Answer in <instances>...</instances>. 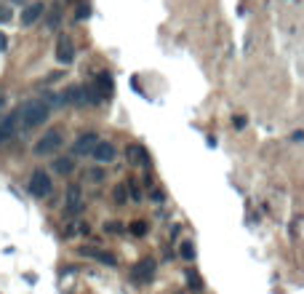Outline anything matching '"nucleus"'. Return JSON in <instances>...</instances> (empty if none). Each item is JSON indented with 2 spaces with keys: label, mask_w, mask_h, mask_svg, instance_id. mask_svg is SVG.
<instances>
[{
  "label": "nucleus",
  "mask_w": 304,
  "mask_h": 294,
  "mask_svg": "<svg viewBox=\"0 0 304 294\" xmlns=\"http://www.w3.org/2000/svg\"><path fill=\"white\" fill-rule=\"evenodd\" d=\"M27 190H29L32 198H48L51 190H53V182L43 168H35L32 176H29V182H27Z\"/></svg>",
  "instance_id": "nucleus-2"
},
{
  "label": "nucleus",
  "mask_w": 304,
  "mask_h": 294,
  "mask_svg": "<svg viewBox=\"0 0 304 294\" xmlns=\"http://www.w3.org/2000/svg\"><path fill=\"white\" fill-rule=\"evenodd\" d=\"M294 142H304V131H296V134H294Z\"/></svg>",
  "instance_id": "nucleus-23"
},
{
  "label": "nucleus",
  "mask_w": 304,
  "mask_h": 294,
  "mask_svg": "<svg viewBox=\"0 0 304 294\" xmlns=\"http://www.w3.org/2000/svg\"><path fill=\"white\" fill-rule=\"evenodd\" d=\"M187 284H190V289L195 292V294H203V281L198 278V273H195V270H187Z\"/></svg>",
  "instance_id": "nucleus-14"
},
{
  "label": "nucleus",
  "mask_w": 304,
  "mask_h": 294,
  "mask_svg": "<svg viewBox=\"0 0 304 294\" xmlns=\"http://www.w3.org/2000/svg\"><path fill=\"white\" fill-rule=\"evenodd\" d=\"M11 19V11L8 8H0V24H3V22H8Z\"/></svg>",
  "instance_id": "nucleus-19"
},
{
  "label": "nucleus",
  "mask_w": 304,
  "mask_h": 294,
  "mask_svg": "<svg viewBox=\"0 0 304 294\" xmlns=\"http://www.w3.org/2000/svg\"><path fill=\"white\" fill-rule=\"evenodd\" d=\"M131 184V198H134V200H139V198H142V192H139L136 188H134V182H128Z\"/></svg>",
  "instance_id": "nucleus-21"
},
{
  "label": "nucleus",
  "mask_w": 304,
  "mask_h": 294,
  "mask_svg": "<svg viewBox=\"0 0 304 294\" xmlns=\"http://www.w3.org/2000/svg\"><path fill=\"white\" fill-rule=\"evenodd\" d=\"M93 86H96V91L101 94V99H110V96H112V88H115L112 75H110V72H99L96 80H93Z\"/></svg>",
  "instance_id": "nucleus-8"
},
{
  "label": "nucleus",
  "mask_w": 304,
  "mask_h": 294,
  "mask_svg": "<svg viewBox=\"0 0 304 294\" xmlns=\"http://www.w3.org/2000/svg\"><path fill=\"white\" fill-rule=\"evenodd\" d=\"M131 233H134V236H144L147 225H144V222H134V225H131Z\"/></svg>",
  "instance_id": "nucleus-18"
},
{
  "label": "nucleus",
  "mask_w": 304,
  "mask_h": 294,
  "mask_svg": "<svg viewBox=\"0 0 304 294\" xmlns=\"http://www.w3.org/2000/svg\"><path fill=\"white\" fill-rule=\"evenodd\" d=\"M128 160H131V166H147L150 164V156H147V150L144 147H139V144H128Z\"/></svg>",
  "instance_id": "nucleus-9"
},
{
  "label": "nucleus",
  "mask_w": 304,
  "mask_h": 294,
  "mask_svg": "<svg viewBox=\"0 0 304 294\" xmlns=\"http://www.w3.org/2000/svg\"><path fill=\"white\" fill-rule=\"evenodd\" d=\"M16 126H19V112H11L0 120V144H5L8 139L16 134Z\"/></svg>",
  "instance_id": "nucleus-6"
},
{
  "label": "nucleus",
  "mask_w": 304,
  "mask_h": 294,
  "mask_svg": "<svg viewBox=\"0 0 304 294\" xmlns=\"http://www.w3.org/2000/svg\"><path fill=\"white\" fill-rule=\"evenodd\" d=\"M91 158L96 160V164H112V160L118 158V150H115L112 142H96V147L91 150Z\"/></svg>",
  "instance_id": "nucleus-4"
},
{
  "label": "nucleus",
  "mask_w": 304,
  "mask_h": 294,
  "mask_svg": "<svg viewBox=\"0 0 304 294\" xmlns=\"http://www.w3.org/2000/svg\"><path fill=\"white\" fill-rule=\"evenodd\" d=\"M61 147V131H48V134H43L37 139L35 144V152L37 156H51V152H56Z\"/></svg>",
  "instance_id": "nucleus-3"
},
{
  "label": "nucleus",
  "mask_w": 304,
  "mask_h": 294,
  "mask_svg": "<svg viewBox=\"0 0 304 294\" xmlns=\"http://www.w3.org/2000/svg\"><path fill=\"white\" fill-rule=\"evenodd\" d=\"M246 126V118H235V128H243Z\"/></svg>",
  "instance_id": "nucleus-24"
},
{
  "label": "nucleus",
  "mask_w": 304,
  "mask_h": 294,
  "mask_svg": "<svg viewBox=\"0 0 304 294\" xmlns=\"http://www.w3.org/2000/svg\"><path fill=\"white\" fill-rule=\"evenodd\" d=\"M56 59L61 62V64H69V62L75 59V46H72V40H69V35H59V40H56Z\"/></svg>",
  "instance_id": "nucleus-5"
},
{
  "label": "nucleus",
  "mask_w": 304,
  "mask_h": 294,
  "mask_svg": "<svg viewBox=\"0 0 304 294\" xmlns=\"http://www.w3.org/2000/svg\"><path fill=\"white\" fill-rule=\"evenodd\" d=\"M88 6H80V8H77V19H85V16H88Z\"/></svg>",
  "instance_id": "nucleus-20"
},
{
  "label": "nucleus",
  "mask_w": 304,
  "mask_h": 294,
  "mask_svg": "<svg viewBox=\"0 0 304 294\" xmlns=\"http://www.w3.org/2000/svg\"><path fill=\"white\" fill-rule=\"evenodd\" d=\"M43 11H45V8H43V3H32V6H27V8L21 11V24H24V27L35 24V22L43 16Z\"/></svg>",
  "instance_id": "nucleus-10"
},
{
  "label": "nucleus",
  "mask_w": 304,
  "mask_h": 294,
  "mask_svg": "<svg viewBox=\"0 0 304 294\" xmlns=\"http://www.w3.org/2000/svg\"><path fill=\"white\" fill-rule=\"evenodd\" d=\"M56 172L59 174H69V172H72V160H69V158H59L56 160Z\"/></svg>",
  "instance_id": "nucleus-17"
},
{
  "label": "nucleus",
  "mask_w": 304,
  "mask_h": 294,
  "mask_svg": "<svg viewBox=\"0 0 304 294\" xmlns=\"http://www.w3.org/2000/svg\"><path fill=\"white\" fill-rule=\"evenodd\" d=\"M5 48H8V38L0 32V51H5Z\"/></svg>",
  "instance_id": "nucleus-22"
},
{
  "label": "nucleus",
  "mask_w": 304,
  "mask_h": 294,
  "mask_svg": "<svg viewBox=\"0 0 304 294\" xmlns=\"http://www.w3.org/2000/svg\"><path fill=\"white\" fill-rule=\"evenodd\" d=\"M96 142H99L96 134H83L80 139H77V144H75V152L77 156H91V150L96 147Z\"/></svg>",
  "instance_id": "nucleus-11"
},
{
  "label": "nucleus",
  "mask_w": 304,
  "mask_h": 294,
  "mask_svg": "<svg viewBox=\"0 0 304 294\" xmlns=\"http://www.w3.org/2000/svg\"><path fill=\"white\" fill-rule=\"evenodd\" d=\"M155 268H158V262H155L152 257H144V260L134 268V278H136V281H152Z\"/></svg>",
  "instance_id": "nucleus-7"
},
{
  "label": "nucleus",
  "mask_w": 304,
  "mask_h": 294,
  "mask_svg": "<svg viewBox=\"0 0 304 294\" xmlns=\"http://www.w3.org/2000/svg\"><path fill=\"white\" fill-rule=\"evenodd\" d=\"M99 102H104V99H101V94L96 91V86H93V83L83 86V104H99Z\"/></svg>",
  "instance_id": "nucleus-13"
},
{
  "label": "nucleus",
  "mask_w": 304,
  "mask_h": 294,
  "mask_svg": "<svg viewBox=\"0 0 304 294\" xmlns=\"http://www.w3.org/2000/svg\"><path fill=\"white\" fill-rule=\"evenodd\" d=\"M11 3H16V6H24V3H27V0H11Z\"/></svg>",
  "instance_id": "nucleus-25"
},
{
  "label": "nucleus",
  "mask_w": 304,
  "mask_h": 294,
  "mask_svg": "<svg viewBox=\"0 0 304 294\" xmlns=\"http://www.w3.org/2000/svg\"><path fill=\"white\" fill-rule=\"evenodd\" d=\"M19 112V118H21V123H24V128H35V126H40V123H45L48 120V104L45 102H40V99H29L27 104H21V110H16Z\"/></svg>",
  "instance_id": "nucleus-1"
},
{
  "label": "nucleus",
  "mask_w": 304,
  "mask_h": 294,
  "mask_svg": "<svg viewBox=\"0 0 304 294\" xmlns=\"http://www.w3.org/2000/svg\"><path fill=\"white\" fill-rule=\"evenodd\" d=\"M179 254H182V257H184L187 262H192V260H195V249H192V244H190V241H184L182 246H179Z\"/></svg>",
  "instance_id": "nucleus-16"
},
{
  "label": "nucleus",
  "mask_w": 304,
  "mask_h": 294,
  "mask_svg": "<svg viewBox=\"0 0 304 294\" xmlns=\"http://www.w3.org/2000/svg\"><path fill=\"white\" fill-rule=\"evenodd\" d=\"M85 254H91L93 260L104 262V265H118V260H115L112 254H107V252H91V249H88V252H85Z\"/></svg>",
  "instance_id": "nucleus-15"
},
{
  "label": "nucleus",
  "mask_w": 304,
  "mask_h": 294,
  "mask_svg": "<svg viewBox=\"0 0 304 294\" xmlns=\"http://www.w3.org/2000/svg\"><path fill=\"white\" fill-rule=\"evenodd\" d=\"M61 104H83V86H69L64 94L59 96Z\"/></svg>",
  "instance_id": "nucleus-12"
}]
</instances>
